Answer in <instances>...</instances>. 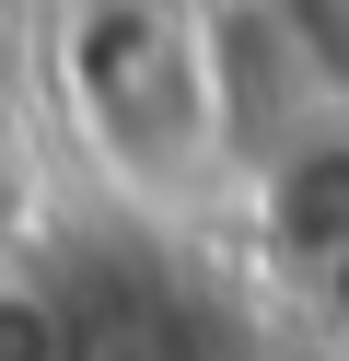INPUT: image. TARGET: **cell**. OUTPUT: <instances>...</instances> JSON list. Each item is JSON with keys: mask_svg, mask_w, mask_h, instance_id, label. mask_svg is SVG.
Wrapping results in <instances>:
<instances>
[{"mask_svg": "<svg viewBox=\"0 0 349 361\" xmlns=\"http://www.w3.org/2000/svg\"><path fill=\"white\" fill-rule=\"evenodd\" d=\"M59 105L128 198H198L233 175L198 0H70L59 12Z\"/></svg>", "mask_w": 349, "mask_h": 361, "instance_id": "obj_1", "label": "cell"}, {"mask_svg": "<svg viewBox=\"0 0 349 361\" xmlns=\"http://www.w3.org/2000/svg\"><path fill=\"white\" fill-rule=\"evenodd\" d=\"M233 175L349 128V0H198Z\"/></svg>", "mask_w": 349, "mask_h": 361, "instance_id": "obj_2", "label": "cell"}]
</instances>
